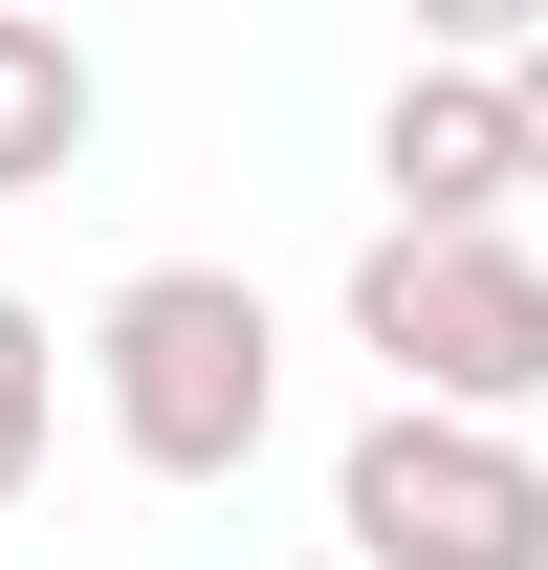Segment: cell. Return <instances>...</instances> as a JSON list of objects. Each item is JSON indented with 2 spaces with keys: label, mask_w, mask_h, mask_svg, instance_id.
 I'll use <instances>...</instances> for the list:
<instances>
[{
  "label": "cell",
  "mask_w": 548,
  "mask_h": 570,
  "mask_svg": "<svg viewBox=\"0 0 548 570\" xmlns=\"http://www.w3.org/2000/svg\"><path fill=\"white\" fill-rule=\"evenodd\" d=\"M505 176L548 198V45H505Z\"/></svg>",
  "instance_id": "obj_8"
},
{
  "label": "cell",
  "mask_w": 548,
  "mask_h": 570,
  "mask_svg": "<svg viewBox=\"0 0 548 570\" xmlns=\"http://www.w3.org/2000/svg\"><path fill=\"white\" fill-rule=\"evenodd\" d=\"M373 198H395V219H505V198H527V176H505V67H395Z\"/></svg>",
  "instance_id": "obj_4"
},
{
  "label": "cell",
  "mask_w": 548,
  "mask_h": 570,
  "mask_svg": "<svg viewBox=\"0 0 548 570\" xmlns=\"http://www.w3.org/2000/svg\"><path fill=\"white\" fill-rule=\"evenodd\" d=\"M110 132V88H88V22L67 0H0V198H67V154Z\"/></svg>",
  "instance_id": "obj_5"
},
{
  "label": "cell",
  "mask_w": 548,
  "mask_h": 570,
  "mask_svg": "<svg viewBox=\"0 0 548 570\" xmlns=\"http://www.w3.org/2000/svg\"><path fill=\"white\" fill-rule=\"evenodd\" d=\"M88 395H110V461L133 483H242L285 417V330L242 264H133L88 307Z\"/></svg>",
  "instance_id": "obj_1"
},
{
  "label": "cell",
  "mask_w": 548,
  "mask_h": 570,
  "mask_svg": "<svg viewBox=\"0 0 548 570\" xmlns=\"http://www.w3.org/2000/svg\"><path fill=\"white\" fill-rule=\"evenodd\" d=\"M45 439H67V330H45V307L0 285V504L45 483Z\"/></svg>",
  "instance_id": "obj_6"
},
{
  "label": "cell",
  "mask_w": 548,
  "mask_h": 570,
  "mask_svg": "<svg viewBox=\"0 0 548 570\" xmlns=\"http://www.w3.org/2000/svg\"><path fill=\"white\" fill-rule=\"evenodd\" d=\"M330 527H351V570H548V461H527V417L395 395L330 461Z\"/></svg>",
  "instance_id": "obj_3"
},
{
  "label": "cell",
  "mask_w": 548,
  "mask_h": 570,
  "mask_svg": "<svg viewBox=\"0 0 548 570\" xmlns=\"http://www.w3.org/2000/svg\"><path fill=\"white\" fill-rule=\"evenodd\" d=\"M351 352L395 395H439V417H527L548 395V242H505V219H373Z\"/></svg>",
  "instance_id": "obj_2"
},
{
  "label": "cell",
  "mask_w": 548,
  "mask_h": 570,
  "mask_svg": "<svg viewBox=\"0 0 548 570\" xmlns=\"http://www.w3.org/2000/svg\"><path fill=\"white\" fill-rule=\"evenodd\" d=\"M417 67H505V45H548V0H395Z\"/></svg>",
  "instance_id": "obj_7"
}]
</instances>
